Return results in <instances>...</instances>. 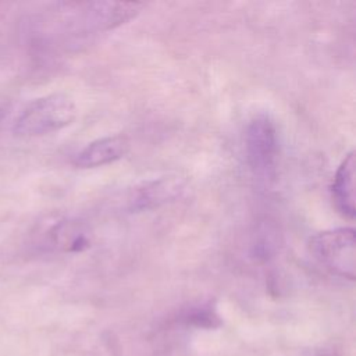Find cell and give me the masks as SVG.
I'll use <instances>...</instances> for the list:
<instances>
[{
  "label": "cell",
  "instance_id": "obj_8",
  "mask_svg": "<svg viewBox=\"0 0 356 356\" xmlns=\"http://www.w3.org/2000/svg\"><path fill=\"white\" fill-rule=\"evenodd\" d=\"M53 245L65 252H82L89 248V238L81 224L61 221L50 231Z\"/></svg>",
  "mask_w": 356,
  "mask_h": 356
},
{
  "label": "cell",
  "instance_id": "obj_9",
  "mask_svg": "<svg viewBox=\"0 0 356 356\" xmlns=\"http://www.w3.org/2000/svg\"><path fill=\"white\" fill-rule=\"evenodd\" d=\"M278 248V235L271 224H260L253 238L250 254L257 261H266L275 253Z\"/></svg>",
  "mask_w": 356,
  "mask_h": 356
},
{
  "label": "cell",
  "instance_id": "obj_10",
  "mask_svg": "<svg viewBox=\"0 0 356 356\" xmlns=\"http://www.w3.org/2000/svg\"><path fill=\"white\" fill-rule=\"evenodd\" d=\"M191 321L200 327H213L214 324H218L217 316L210 310H197L191 314Z\"/></svg>",
  "mask_w": 356,
  "mask_h": 356
},
{
  "label": "cell",
  "instance_id": "obj_4",
  "mask_svg": "<svg viewBox=\"0 0 356 356\" xmlns=\"http://www.w3.org/2000/svg\"><path fill=\"white\" fill-rule=\"evenodd\" d=\"M248 165L259 181L268 184L275 177L278 159V136L274 121L267 114L254 115L245 134Z\"/></svg>",
  "mask_w": 356,
  "mask_h": 356
},
{
  "label": "cell",
  "instance_id": "obj_6",
  "mask_svg": "<svg viewBox=\"0 0 356 356\" xmlns=\"http://www.w3.org/2000/svg\"><path fill=\"white\" fill-rule=\"evenodd\" d=\"M355 153L350 152L338 167L332 185L331 196L335 209L348 220H353L356 214L355 207Z\"/></svg>",
  "mask_w": 356,
  "mask_h": 356
},
{
  "label": "cell",
  "instance_id": "obj_3",
  "mask_svg": "<svg viewBox=\"0 0 356 356\" xmlns=\"http://www.w3.org/2000/svg\"><path fill=\"white\" fill-rule=\"evenodd\" d=\"M313 257L332 274L355 280L356 271V236L353 228L327 229L309 239Z\"/></svg>",
  "mask_w": 356,
  "mask_h": 356
},
{
  "label": "cell",
  "instance_id": "obj_1",
  "mask_svg": "<svg viewBox=\"0 0 356 356\" xmlns=\"http://www.w3.org/2000/svg\"><path fill=\"white\" fill-rule=\"evenodd\" d=\"M58 10L63 22L82 33L104 32L114 29L135 18L142 10V3L127 1H86L65 3Z\"/></svg>",
  "mask_w": 356,
  "mask_h": 356
},
{
  "label": "cell",
  "instance_id": "obj_7",
  "mask_svg": "<svg viewBox=\"0 0 356 356\" xmlns=\"http://www.w3.org/2000/svg\"><path fill=\"white\" fill-rule=\"evenodd\" d=\"M182 192V185L174 178H161L150 181L136 188L135 195L129 199L131 210H147L165 202L174 200Z\"/></svg>",
  "mask_w": 356,
  "mask_h": 356
},
{
  "label": "cell",
  "instance_id": "obj_5",
  "mask_svg": "<svg viewBox=\"0 0 356 356\" xmlns=\"http://www.w3.org/2000/svg\"><path fill=\"white\" fill-rule=\"evenodd\" d=\"M129 150V140L122 135H113L96 139L78 152L72 160L75 167L96 168L114 163Z\"/></svg>",
  "mask_w": 356,
  "mask_h": 356
},
{
  "label": "cell",
  "instance_id": "obj_2",
  "mask_svg": "<svg viewBox=\"0 0 356 356\" xmlns=\"http://www.w3.org/2000/svg\"><path fill=\"white\" fill-rule=\"evenodd\" d=\"M76 106L65 93L32 100L15 118L13 131L19 136H40L60 131L76 118Z\"/></svg>",
  "mask_w": 356,
  "mask_h": 356
}]
</instances>
